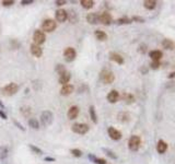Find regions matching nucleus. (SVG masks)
I'll use <instances>...</instances> for the list:
<instances>
[{"label": "nucleus", "instance_id": "f257e3e1", "mask_svg": "<svg viewBox=\"0 0 175 164\" xmlns=\"http://www.w3.org/2000/svg\"><path fill=\"white\" fill-rule=\"evenodd\" d=\"M0 91H1V93H2L3 95L12 96V95L17 94V93L19 92V85H18L17 83H15V82H10V83H8L7 85L2 86Z\"/></svg>", "mask_w": 175, "mask_h": 164}, {"label": "nucleus", "instance_id": "f03ea898", "mask_svg": "<svg viewBox=\"0 0 175 164\" xmlns=\"http://www.w3.org/2000/svg\"><path fill=\"white\" fill-rule=\"evenodd\" d=\"M100 80L103 82L104 84H112L115 81V75L111 70L103 69L100 72Z\"/></svg>", "mask_w": 175, "mask_h": 164}, {"label": "nucleus", "instance_id": "7ed1b4c3", "mask_svg": "<svg viewBox=\"0 0 175 164\" xmlns=\"http://www.w3.org/2000/svg\"><path fill=\"white\" fill-rule=\"evenodd\" d=\"M41 124L44 127H47L53 124L54 121V114L50 111H43L41 113Z\"/></svg>", "mask_w": 175, "mask_h": 164}, {"label": "nucleus", "instance_id": "20e7f679", "mask_svg": "<svg viewBox=\"0 0 175 164\" xmlns=\"http://www.w3.org/2000/svg\"><path fill=\"white\" fill-rule=\"evenodd\" d=\"M71 130L78 135H86L90 130V127L89 125L84 124V123H76L71 126Z\"/></svg>", "mask_w": 175, "mask_h": 164}, {"label": "nucleus", "instance_id": "39448f33", "mask_svg": "<svg viewBox=\"0 0 175 164\" xmlns=\"http://www.w3.org/2000/svg\"><path fill=\"white\" fill-rule=\"evenodd\" d=\"M57 27V22L53 19H46L42 23V31L47 32V33H52Z\"/></svg>", "mask_w": 175, "mask_h": 164}, {"label": "nucleus", "instance_id": "423d86ee", "mask_svg": "<svg viewBox=\"0 0 175 164\" xmlns=\"http://www.w3.org/2000/svg\"><path fill=\"white\" fill-rule=\"evenodd\" d=\"M141 146V138L139 136L134 135L131 136L128 140V148H129L131 151H138L139 148Z\"/></svg>", "mask_w": 175, "mask_h": 164}, {"label": "nucleus", "instance_id": "0eeeda50", "mask_svg": "<svg viewBox=\"0 0 175 164\" xmlns=\"http://www.w3.org/2000/svg\"><path fill=\"white\" fill-rule=\"evenodd\" d=\"M63 57L67 63H72L77 57V52L73 47H67L63 50Z\"/></svg>", "mask_w": 175, "mask_h": 164}, {"label": "nucleus", "instance_id": "6e6552de", "mask_svg": "<svg viewBox=\"0 0 175 164\" xmlns=\"http://www.w3.org/2000/svg\"><path fill=\"white\" fill-rule=\"evenodd\" d=\"M33 40H34V44L41 46L42 44L45 43L46 40V35L43 31H41V30H36L34 32V34H33Z\"/></svg>", "mask_w": 175, "mask_h": 164}, {"label": "nucleus", "instance_id": "1a4fd4ad", "mask_svg": "<svg viewBox=\"0 0 175 164\" xmlns=\"http://www.w3.org/2000/svg\"><path fill=\"white\" fill-rule=\"evenodd\" d=\"M68 19V11H66L65 9H58L55 12V21L59 22V23H63L65 21Z\"/></svg>", "mask_w": 175, "mask_h": 164}, {"label": "nucleus", "instance_id": "9d476101", "mask_svg": "<svg viewBox=\"0 0 175 164\" xmlns=\"http://www.w3.org/2000/svg\"><path fill=\"white\" fill-rule=\"evenodd\" d=\"M99 22L104 25H109V24L113 22V17L111 15V13L109 12H102L100 15H99Z\"/></svg>", "mask_w": 175, "mask_h": 164}, {"label": "nucleus", "instance_id": "9b49d317", "mask_svg": "<svg viewBox=\"0 0 175 164\" xmlns=\"http://www.w3.org/2000/svg\"><path fill=\"white\" fill-rule=\"evenodd\" d=\"M107 133H109V138L112 139V140H114V141L121 140L122 137H123V135H122L121 131H119L118 129H116V128H114V127H109V129H107Z\"/></svg>", "mask_w": 175, "mask_h": 164}, {"label": "nucleus", "instance_id": "f8f14e48", "mask_svg": "<svg viewBox=\"0 0 175 164\" xmlns=\"http://www.w3.org/2000/svg\"><path fill=\"white\" fill-rule=\"evenodd\" d=\"M79 113H80L79 107H78L77 105H72V106L69 107L67 115H68V118L70 121H73V119H76V118L79 116Z\"/></svg>", "mask_w": 175, "mask_h": 164}, {"label": "nucleus", "instance_id": "ddd939ff", "mask_svg": "<svg viewBox=\"0 0 175 164\" xmlns=\"http://www.w3.org/2000/svg\"><path fill=\"white\" fill-rule=\"evenodd\" d=\"M30 52L31 54L36 58H40L42 57V55H43V48L36 44H32L31 46H30Z\"/></svg>", "mask_w": 175, "mask_h": 164}, {"label": "nucleus", "instance_id": "4468645a", "mask_svg": "<svg viewBox=\"0 0 175 164\" xmlns=\"http://www.w3.org/2000/svg\"><path fill=\"white\" fill-rule=\"evenodd\" d=\"M109 59L114 63H116L117 65H124L125 60H124V57L122 55H119L118 53H115V52H111L109 53Z\"/></svg>", "mask_w": 175, "mask_h": 164}, {"label": "nucleus", "instance_id": "2eb2a0df", "mask_svg": "<svg viewBox=\"0 0 175 164\" xmlns=\"http://www.w3.org/2000/svg\"><path fill=\"white\" fill-rule=\"evenodd\" d=\"M106 98L109 103L114 104L116 103V102H118V100H119V93H118V91H116V90H112V91H109V93L107 94Z\"/></svg>", "mask_w": 175, "mask_h": 164}, {"label": "nucleus", "instance_id": "dca6fc26", "mask_svg": "<svg viewBox=\"0 0 175 164\" xmlns=\"http://www.w3.org/2000/svg\"><path fill=\"white\" fill-rule=\"evenodd\" d=\"M75 91V86L72 85V84L68 83L66 84V85H63L60 89V94L63 95V96H68V95H70L72 92Z\"/></svg>", "mask_w": 175, "mask_h": 164}, {"label": "nucleus", "instance_id": "f3484780", "mask_svg": "<svg viewBox=\"0 0 175 164\" xmlns=\"http://www.w3.org/2000/svg\"><path fill=\"white\" fill-rule=\"evenodd\" d=\"M99 15L96 12H91L89 14L86 15V22L89 24H98L100 23L99 22Z\"/></svg>", "mask_w": 175, "mask_h": 164}, {"label": "nucleus", "instance_id": "a211bd4d", "mask_svg": "<svg viewBox=\"0 0 175 164\" xmlns=\"http://www.w3.org/2000/svg\"><path fill=\"white\" fill-rule=\"evenodd\" d=\"M149 57L152 59V61H160L161 58L163 57V53L158 49H154V50H151L149 53Z\"/></svg>", "mask_w": 175, "mask_h": 164}, {"label": "nucleus", "instance_id": "6ab92c4d", "mask_svg": "<svg viewBox=\"0 0 175 164\" xmlns=\"http://www.w3.org/2000/svg\"><path fill=\"white\" fill-rule=\"evenodd\" d=\"M71 79V75H70V72L69 71H66L65 73L59 76V78H58V81H59V83L63 84V85H66V84L69 83V81Z\"/></svg>", "mask_w": 175, "mask_h": 164}, {"label": "nucleus", "instance_id": "aec40b11", "mask_svg": "<svg viewBox=\"0 0 175 164\" xmlns=\"http://www.w3.org/2000/svg\"><path fill=\"white\" fill-rule=\"evenodd\" d=\"M167 142L163 140H159L158 143H157V151H158L160 154H163V153L167 152Z\"/></svg>", "mask_w": 175, "mask_h": 164}, {"label": "nucleus", "instance_id": "412c9836", "mask_svg": "<svg viewBox=\"0 0 175 164\" xmlns=\"http://www.w3.org/2000/svg\"><path fill=\"white\" fill-rule=\"evenodd\" d=\"M20 113L25 118H29L30 119L32 116V107L28 106V105H24V106L20 107Z\"/></svg>", "mask_w": 175, "mask_h": 164}, {"label": "nucleus", "instance_id": "4be33fe9", "mask_svg": "<svg viewBox=\"0 0 175 164\" xmlns=\"http://www.w3.org/2000/svg\"><path fill=\"white\" fill-rule=\"evenodd\" d=\"M162 46H163L164 49H167V50H172L174 49L175 47V44L172 40H170V38H165V40H162Z\"/></svg>", "mask_w": 175, "mask_h": 164}, {"label": "nucleus", "instance_id": "5701e85b", "mask_svg": "<svg viewBox=\"0 0 175 164\" xmlns=\"http://www.w3.org/2000/svg\"><path fill=\"white\" fill-rule=\"evenodd\" d=\"M68 19L71 23H78L79 22V15L75 10H69L68 11Z\"/></svg>", "mask_w": 175, "mask_h": 164}, {"label": "nucleus", "instance_id": "b1692460", "mask_svg": "<svg viewBox=\"0 0 175 164\" xmlns=\"http://www.w3.org/2000/svg\"><path fill=\"white\" fill-rule=\"evenodd\" d=\"M94 35L95 37H96V40H101V42H104V40H107V34L104 31H102V30H96V31L94 32Z\"/></svg>", "mask_w": 175, "mask_h": 164}, {"label": "nucleus", "instance_id": "393cba45", "mask_svg": "<svg viewBox=\"0 0 175 164\" xmlns=\"http://www.w3.org/2000/svg\"><path fill=\"white\" fill-rule=\"evenodd\" d=\"M28 124H29V126L31 127V128H33V129L37 130L40 129V121L38 119H36V118L34 117H31L29 119V121H28Z\"/></svg>", "mask_w": 175, "mask_h": 164}, {"label": "nucleus", "instance_id": "a878e982", "mask_svg": "<svg viewBox=\"0 0 175 164\" xmlns=\"http://www.w3.org/2000/svg\"><path fill=\"white\" fill-rule=\"evenodd\" d=\"M88 158H89L90 161L93 162V163H95V164H106V160H105V159L98 158V156H93V154H89Z\"/></svg>", "mask_w": 175, "mask_h": 164}, {"label": "nucleus", "instance_id": "bb28decb", "mask_svg": "<svg viewBox=\"0 0 175 164\" xmlns=\"http://www.w3.org/2000/svg\"><path fill=\"white\" fill-rule=\"evenodd\" d=\"M157 5H158V2L155 0H146V1H144V7L147 10H153V9H155Z\"/></svg>", "mask_w": 175, "mask_h": 164}, {"label": "nucleus", "instance_id": "cd10ccee", "mask_svg": "<svg viewBox=\"0 0 175 164\" xmlns=\"http://www.w3.org/2000/svg\"><path fill=\"white\" fill-rule=\"evenodd\" d=\"M117 118H118V121H122V123H127V121H130V115H129V113H127V112H121L118 114Z\"/></svg>", "mask_w": 175, "mask_h": 164}, {"label": "nucleus", "instance_id": "c85d7f7f", "mask_svg": "<svg viewBox=\"0 0 175 164\" xmlns=\"http://www.w3.org/2000/svg\"><path fill=\"white\" fill-rule=\"evenodd\" d=\"M80 5L82 6V8L86 9V10H89V9H91V8L94 7L95 2L93 1V0H81Z\"/></svg>", "mask_w": 175, "mask_h": 164}, {"label": "nucleus", "instance_id": "c756f323", "mask_svg": "<svg viewBox=\"0 0 175 164\" xmlns=\"http://www.w3.org/2000/svg\"><path fill=\"white\" fill-rule=\"evenodd\" d=\"M89 114H90V117H91L92 121L94 124H98V115H96V112H95V107L93 105L89 107Z\"/></svg>", "mask_w": 175, "mask_h": 164}, {"label": "nucleus", "instance_id": "7c9ffc66", "mask_svg": "<svg viewBox=\"0 0 175 164\" xmlns=\"http://www.w3.org/2000/svg\"><path fill=\"white\" fill-rule=\"evenodd\" d=\"M123 100L125 101V103L131 104L135 102V96L132 94H130V93H125V94L123 95Z\"/></svg>", "mask_w": 175, "mask_h": 164}, {"label": "nucleus", "instance_id": "2f4dec72", "mask_svg": "<svg viewBox=\"0 0 175 164\" xmlns=\"http://www.w3.org/2000/svg\"><path fill=\"white\" fill-rule=\"evenodd\" d=\"M132 21L130 18H127V17H123V18H119L117 21H116V23L122 25V24H130Z\"/></svg>", "mask_w": 175, "mask_h": 164}, {"label": "nucleus", "instance_id": "473e14b6", "mask_svg": "<svg viewBox=\"0 0 175 164\" xmlns=\"http://www.w3.org/2000/svg\"><path fill=\"white\" fill-rule=\"evenodd\" d=\"M8 148L3 147V146H0V160H3L8 156Z\"/></svg>", "mask_w": 175, "mask_h": 164}, {"label": "nucleus", "instance_id": "72a5a7b5", "mask_svg": "<svg viewBox=\"0 0 175 164\" xmlns=\"http://www.w3.org/2000/svg\"><path fill=\"white\" fill-rule=\"evenodd\" d=\"M102 150H103V152H105V154H106L107 156H109L111 159H114V160H116V159H117V156H116V154L113 152L112 150L107 149V148H102Z\"/></svg>", "mask_w": 175, "mask_h": 164}, {"label": "nucleus", "instance_id": "f704fd0d", "mask_svg": "<svg viewBox=\"0 0 175 164\" xmlns=\"http://www.w3.org/2000/svg\"><path fill=\"white\" fill-rule=\"evenodd\" d=\"M29 148L32 151V153H35V154H42V153H43V151H42L38 147L34 146V144H29Z\"/></svg>", "mask_w": 175, "mask_h": 164}, {"label": "nucleus", "instance_id": "c9c22d12", "mask_svg": "<svg viewBox=\"0 0 175 164\" xmlns=\"http://www.w3.org/2000/svg\"><path fill=\"white\" fill-rule=\"evenodd\" d=\"M55 70H56V72H57L59 76L63 75V73H65V72L67 71V69L65 68V66H63V65H61V63L57 65V66H56V68H55Z\"/></svg>", "mask_w": 175, "mask_h": 164}, {"label": "nucleus", "instance_id": "e433bc0d", "mask_svg": "<svg viewBox=\"0 0 175 164\" xmlns=\"http://www.w3.org/2000/svg\"><path fill=\"white\" fill-rule=\"evenodd\" d=\"M70 153H71L73 156H76V158L82 156V151H81L80 149H71L70 150Z\"/></svg>", "mask_w": 175, "mask_h": 164}, {"label": "nucleus", "instance_id": "4c0bfd02", "mask_svg": "<svg viewBox=\"0 0 175 164\" xmlns=\"http://www.w3.org/2000/svg\"><path fill=\"white\" fill-rule=\"evenodd\" d=\"M160 66H161L160 61H152V63H150V68H151V69H153V70L159 69V68H160Z\"/></svg>", "mask_w": 175, "mask_h": 164}, {"label": "nucleus", "instance_id": "58836bf2", "mask_svg": "<svg viewBox=\"0 0 175 164\" xmlns=\"http://www.w3.org/2000/svg\"><path fill=\"white\" fill-rule=\"evenodd\" d=\"M131 21H135V22H138V23H144V19L142 17H138V15H135V17L131 18Z\"/></svg>", "mask_w": 175, "mask_h": 164}, {"label": "nucleus", "instance_id": "ea45409f", "mask_svg": "<svg viewBox=\"0 0 175 164\" xmlns=\"http://www.w3.org/2000/svg\"><path fill=\"white\" fill-rule=\"evenodd\" d=\"M1 3L3 7H11L12 5H15V1L13 0H3Z\"/></svg>", "mask_w": 175, "mask_h": 164}, {"label": "nucleus", "instance_id": "a19ab883", "mask_svg": "<svg viewBox=\"0 0 175 164\" xmlns=\"http://www.w3.org/2000/svg\"><path fill=\"white\" fill-rule=\"evenodd\" d=\"M138 52L140 53V54H144V53H147V45L146 44H141L140 46H139V48H138Z\"/></svg>", "mask_w": 175, "mask_h": 164}, {"label": "nucleus", "instance_id": "79ce46f5", "mask_svg": "<svg viewBox=\"0 0 175 164\" xmlns=\"http://www.w3.org/2000/svg\"><path fill=\"white\" fill-rule=\"evenodd\" d=\"M10 44H11V47H12V48H15V49H18L19 47H20V43H19V42H17L15 40H11Z\"/></svg>", "mask_w": 175, "mask_h": 164}, {"label": "nucleus", "instance_id": "37998d69", "mask_svg": "<svg viewBox=\"0 0 175 164\" xmlns=\"http://www.w3.org/2000/svg\"><path fill=\"white\" fill-rule=\"evenodd\" d=\"M33 2H34L33 0H21V5L22 6H30Z\"/></svg>", "mask_w": 175, "mask_h": 164}, {"label": "nucleus", "instance_id": "c03bdc74", "mask_svg": "<svg viewBox=\"0 0 175 164\" xmlns=\"http://www.w3.org/2000/svg\"><path fill=\"white\" fill-rule=\"evenodd\" d=\"M66 3H67L66 0H56V1H55V5H56V6H59V7L65 6Z\"/></svg>", "mask_w": 175, "mask_h": 164}, {"label": "nucleus", "instance_id": "a18cd8bd", "mask_svg": "<svg viewBox=\"0 0 175 164\" xmlns=\"http://www.w3.org/2000/svg\"><path fill=\"white\" fill-rule=\"evenodd\" d=\"M13 123H15V125H17L18 128H19L20 130H23V131H25V128H24V127H23L22 125H21L18 121H13Z\"/></svg>", "mask_w": 175, "mask_h": 164}, {"label": "nucleus", "instance_id": "49530a36", "mask_svg": "<svg viewBox=\"0 0 175 164\" xmlns=\"http://www.w3.org/2000/svg\"><path fill=\"white\" fill-rule=\"evenodd\" d=\"M44 160H45L46 162H55V161H56V159L53 158V156H46Z\"/></svg>", "mask_w": 175, "mask_h": 164}, {"label": "nucleus", "instance_id": "de8ad7c7", "mask_svg": "<svg viewBox=\"0 0 175 164\" xmlns=\"http://www.w3.org/2000/svg\"><path fill=\"white\" fill-rule=\"evenodd\" d=\"M0 117L2 118V119H7V114L3 112L2 109H0Z\"/></svg>", "mask_w": 175, "mask_h": 164}, {"label": "nucleus", "instance_id": "09e8293b", "mask_svg": "<svg viewBox=\"0 0 175 164\" xmlns=\"http://www.w3.org/2000/svg\"><path fill=\"white\" fill-rule=\"evenodd\" d=\"M167 78L169 79H173V78H175V71H172L171 73H170L169 76H167Z\"/></svg>", "mask_w": 175, "mask_h": 164}, {"label": "nucleus", "instance_id": "8fccbe9b", "mask_svg": "<svg viewBox=\"0 0 175 164\" xmlns=\"http://www.w3.org/2000/svg\"><path fill=\"white\" fill-rule=\"evenodd\" d=\"M0 107H1V108H3V107H5V104L1 102V100H0Z\"/></svg>", "mask_w": 175, "mask_h": 164}]
</instances>
